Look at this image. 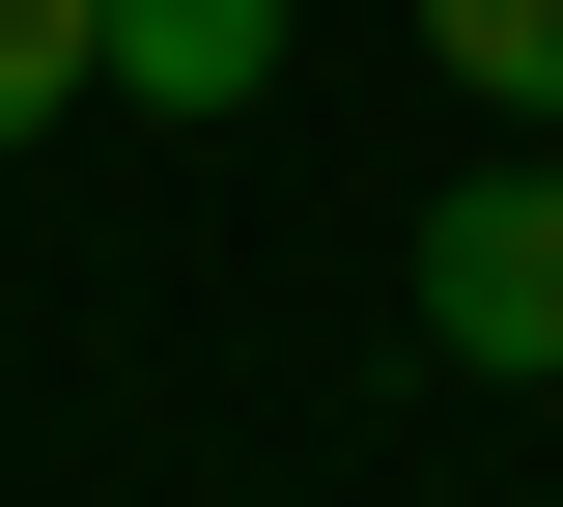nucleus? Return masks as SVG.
Returning a JSON list of instances; mask_svg holds the SVG:
<instances>
[{
    "label": "nucleus",
    "mask_w": 563,
    "mask_h": 507,
    "mask_svg": "<svg viewBox=\"0 0 563 507\" xmlns=\"http://www.w3.org/2000/svg\"><path fill=\"white\" fill-rule=\"evenodd\" d=\"M113 29V113H254L282 85V0H85Z\"/></svg>",
    "instance_id": "obj_2"
},
{
    "label": "nucleus",
    "mask_w": 563,
    "mask_h": 507,
    "mask_svg": "<svg viewBox=\"0 0 563 507\" xmlns=\"http://www.w3.org/2000/svg\"><path fill=\"white\" fill-rule=\"evenodd\" d=\"M85 85H113V29H85V0H0V142H57Z\"/></svg>",
    "instance_id": "obj_4"
},
{
    "label": "nucleus",
    "mask_w": 563,
    "mask_h": 507,
    "mask_svg": "<svg viewBox=\"0 0 563 507\" xmlns=\"http://www.w3.org/2000/svg\"><path fill=\"white\" fill-rule=\"evenodd\" d=\"M422 57L479 85V113H536V142H563V0H422Z\"/></svg>",
    "instance_id": "obj_3"
},
{
    "label": "nucleus",
    "mask_w": 563,
    "mask_h": 507,
    "mask_svg": "<svg viewBox=\"0 0 563 507\" xmlns=\"http://www.w3.org/2000/svg\"><path fill=\"white\" fill-rule=\"evenodd\" d=\"M422 339L479 395H563V169H451L422 198Z\"/></svg>",
    "instance_id": "obj_1"
}]
</instances>
